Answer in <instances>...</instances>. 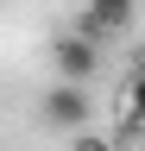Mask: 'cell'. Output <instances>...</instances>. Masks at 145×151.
<instances>
[{
	"mask_svg": "<svg viewBox=\"0 0 145 151\" xmlns=\"http://www.w3.org/2000/svg\"><path fill=\"white\" fill-rule=\"evenodd\" d=\"M88 113H95V101H88V82H50V94L38 101V126L50 132H82L88 126Z\"/></svg>",
	"mask_w": 145,
	"mask_h": 151,
	"instance_id": "obj_1",
	"label": "cell"
},
{
	"mask_svg": "<svg viewBox=\"0 0 145 151\" xmlns=\"http://www.w3.org/2000/svg\"><path fill=\"white\" fill-rule=\"evenodd\" d=\"M50 69H57L63 82H95V69H101V38H88L82 25L63 32L57 44H50Z\"/></svg>",
	"mask_w": 145,
	"mask_h": 151,
	"instance_id": "obj_2",
	"label": "cell"
},
{
	"mask_svg": "<svg viewBox=\"0 0 145 151\" xmlns=\"http://www.w3.org/2000/svg\"><path fill=\"white\" fill-rule=\"evenodd\" d=\"M133 19H139V0H82V32L88 38H126L133 32Z\"/></svg>",
	"mask_w": 145,
	"mask_h": 151,
	"instance_id": "obj_3",
	"label": "cell"
},
{
	"mask_svg": "<svg viewBox=\"0 0 145 151\" xmlns=\"http://www.w3.org/2000/svg\"><path fill=\"white\" fill-rule=\"evenodd\" d=\"M120 107H126V132H145V69L133 76V82H126Z\"/></svg>",
	"mask_w": 145,
	"mask_h": 151,
	"instance_id": "obj_4",
	"label": "cell"
},
{
	"mask_svg": "<svg viewBox=\"0 0 145 151\" xmlns=\"http://www.w3.org/2000/svg\"><path fill=\"white\" fill-rule=\"evenodd\" d=\"M69 151H114V139H101V132H69Z\"/></svg>",
	"mask_w": 145,
	"mask_h": 151,
	"instance_id": "obj_5",
	"label": "cell"
}]
</instances>
